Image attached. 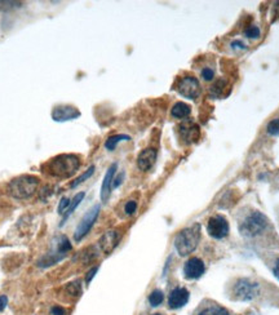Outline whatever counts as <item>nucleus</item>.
<instances>
[{"mask_svg": "<svg viewBox=\"0 0 279 315\" xmlns=\"http://www.w3.org/2000/svg\"><path fill=\"white\" fill-rule=\"evenodd\" d=\"M267 223L269 222H267V218L264 213L257 211L252 212L240 223L239 231L245 238H255L261 233H264L267 227Z\"/></svg>", "mask_w": 279, "mask_h": 315, "instance_id": "4", "label": "nucleus"}, {"mask_svg": "<svg viewBox=\"0 0 279 315\" xmlns=\"http://www.w3.org/2000/svg\"><path fill=\"white\" fill-rule=\"evenodd\" d=\"M244 34L247 38H251V39H257V38H260L261 31H260V29L257 28V26H249V28L244 31Z\"/></svg>", "mask_w": 279, "mask_h": 315, "instance_id": "24", "label": "nucleus"}, {"mask_svg": "<svg viewBox=\"0 0 279 315\" xmlns=\"http://www.w3.org/2000/svg\"><path fill=\"white\" fill-rule=\"evenodd\" d=\"M118 164L117 163H113V164L109 167L106 175H105L104 181H102V186H101V193H100V196H101V200L104 203H106L110 198L111 194V189H113V181H114V176H115V172H117Z\"/></svg>", "mask_w": 279, "mask_h": 315, "instance_id": "14", "label": "nucleus"}, {"mask_svg": "<svg viewBox=\"0 0 279 315\" xmlns=\"http://www.w3.org/2000/svg\"><path fill=\"white\" fill-rule=\"evenodd\" d=\"M153 315H162V314H153Z\"/></svg>", "mask_w": 279, "mask_h": 315, "instance_id": "35", "label": "nucleus"}, {"mask_svg": "<svg viewBox=\"0 0 279 315\" xmlns=\"http://www.w3.org/2000/svg\"><path fill=\"white\" fill-rule=\"evenodd\" d=\"M190 298V293L186 288L177 287L169 293L168 296V305L171 309H181L185 306Z\"/></svg>", "mask_w": 279, "mask_h": 315, "instance_id": "12", "label": "nucleus"}, {"mask_svg": "<svg viewBox=\"0 0 279 315\" xmlns=\"http://www.w3.org/2000/svg\"><path fill=\"white\" fill-rule=\"evenodd\" d=\"M80 167V159L74 154H61L43 165L46 173L53 177L68 178L77 173Z\"/></svg>", "mask_w": 279, "mask_h": 315, "instance_id": "1", "label": "nucleus"}, {"mask_svg": "<svg viewBox=\"0 0 279 315\" xmlns=\"http://www.w3.org/2000/svg\"><path fill=\"white\" fill-rule=\"evenodd\" d=\"M120 242V233L118 230H109L98 240L100 249L105 254H110L111 252L117 248V245Z\"/></svg>", "mask_w": 279, "mask_h": 315, "instance_id": "11", "label": "nucleus"}, {"mask_svg": "<svg viewBox=\"0 0 279 315\" xmlns=\"http://www.w3.org/2000/svg\"><path fill=\"white\" fill-rule=\"evenodd\" d=\"M273 274H274V276H275V278L279 280V258L275 261V263H274Z\"/></svg>", "mask_w": 279, "mask_h": 315, "instance_id": "34", "label": "nucleus"}, {"mask_svg": "<svg viewBox=\"0 0 279 315\" xmlns=\"http://www.w3.org/2000/svg\"><path fill=\"white\" fill-rule=\"evenodd\" d=\"M202 78L204 80H212L215 78V71L211 68H204L202 70Z\"/></svg>", "mask_w": 279, "mask_h": 315, "instance_id": "26", "label": "nucleus"}, {"mask_svg": "<svg viewBox=\"0 0 279 315\" xmlns=\"http://www.w3.org/2000/svg\"><path fill=\"white\" fill-rule=\"evenodd\" d=\"M71 200L69 198H66V196H64V198L60 200V204H59V208H57V211H59V213L64 214L65 212H66V209L69 208V205H70Z\"/></svg>", "mask_w": 279, "mask_h": 315, "instance_id": "25", "label": "nucleus"}, {"mask_svg": "<svg viewBox=\"0 0 279 315\" xmlns=\"http://www.w3.org/2000/svg\"><path fill=\"white\" fill-rule=\"evenodd\" d=\"M20 6H21V3H17V2H0V10H12V8Z\"/></svg>", "mask_w": 279, "mask_h": 315, "instance_id": "28", "label": "nucleus"}, {"mask_svg": "<svg viewBox=\"0 0 279 315\" xmlns=\"http://www.w3.org/2000/svg\"><path fill=\"white\" fill-rule=\"evenodd\" d=\"M231 48L233 49H245V44L240 40H234L231 42Z\"/></svg>", "mask_w": 279, "mask_h": 315, "instance_id": "32", "label": "nucleus"}, {"mask_svg": "<svg viewBox=\"0 0 279 315\" xmlns=\"http://www.w3.org/2000/svg\"><path fill=\"white\" fill-rule=\"evenodd\" d=\"M84 196H86V193H83V191H82V193H78L77 195H75L73 199H71L70 205H69V208L66 209V212H65V213H64V217H62L61 223H60V226H62V225H64L65 222H66V220H68V218L70 217L71 214L74 213V211L77 209L78 205H79L80 203L83 202Z\"/></svg>", "mask_w": 279, "mask_h": 315, "instance_id": "17", "label": "nucleus"}, {"mask_svg": "<svg viewBox=\"0 0 279 315\" xmlns=\"http://www.w3.org/2000/svg\"><path fill=\"white\" fill-rule=\"evenodd\" d=\"M131 140V137L127 135H115V136H111V137H109L108 140H106V142H105V147L108 149V150L113 151L115 147L118 146V144L119 142H122V141H129Z\"/></svg>", "mask_w": 279, "mask_h": 315, "instance_id": "18", "label": "nucleus"}, {"mask_svg": "<svg viewBox=\"0 0 279 315\" xmlns=\"http://www.w3.org/2000/svg\"><path fill=\"white\" fill-rule=\"evenodd\" d=\"M100 211H101V207L100 205H95L92 209H89L86 213L82 221L79 222V225L75 229V233H74V240L75 242H80L82 239H84L87 236V234L91 231V229L93 227L95 222L97 221L98 214H100Z\"/></svg>", "mask_w": 279, "mask_h": 315, "instance_id": "6", "label": "nucleus"}, {"mask_svg": "<svg viewBox=\"0 0 279 315\" xmlns=\"http://www.w3.org/2000/svg\"><path fill=\"white\" fill-rule=\"evenodd\" d=\"M66 291H68L69 294H71V296H80L82 294V285H80L79 281H71V283H69L68 285H66Z\"/></svg>", "mask_w": 279, "mask_h": 315, "instance_id": "22", "label": "nucleus"}, {"mask_svg": "<svg viewBox=\"0 0 279 315\" xmlns=\"http://www.w3.org/2000/svg\"><path fill=\"white\" fill-rule=\"evenodd\" d=\"M80 117V111L75 106L70 105H60L55 106L52 110V119L55 122H69Z\"/></svg>", "mask_w": 279, "mask_h": 315, "instance_id": "9", "label": "nucleus"}, {"mask_svg": "<svg viewBox=\"0 0 279 315\" xmlns=\"http://www.w3.org/2000/svg\"><path fill=\"white\" fill-rule=\"evenodd\" d=\"M7 305H8V297L0 296V311H3L7 307Z\"/></svg>", "mask_w": 279, "mask_h": 315, "instance_id": "33", "label": "nucleus"}, {"mask_svg": "<svg viewBox=\"0 0 279 315\" xmlns=\"http://www.w3.org/2000/svg\"><path fill=\"white\" fill-rule=\"evenodd\" d=\"M200 240V225L194 223L181 230L175 239V248L180 256H187L196 249Z\"/></svg>", "mask_w": 279, "mask_h": 315, "instance_id": "2", "label": "nucleus"}, {"mask_svg": "<svg viewBox=\"0 0 279 315\" xmlns=\"http://www.w3.org/2000/svg\"><path fill=\"white\" fill-rule=\"evenodd\" d=\"M39 187V178L31 175H22L10 182V194L16 199L31 198Z\"/></svg>", "mask_w": 279, "mask_h": 315, "instance_id": "3", "label": "nucleus"}, {"mask_svg": "<svg viewBox=\"0 0 279 315\" xmlns=\"http://www.w3.org/2000/svg\"><path fill=\"white\" fill-rule=\"evenodd\" d=\"M233 294L236 300L252 301L260 294V284L251 279H238L233 285Z\"/></svg>", "mask_w": 279, "mask_h": 315, "instance_id": "5", "label": "nucleus"}, {"mask_svg": "<svg viewBox=\"0 0 279 315\" xmlns=\"http://www.w3.org/2000/svg\"><path fill=\"white\" fill-rule=\"evenodd\" d=\"M190 113L191 107L185 102H176L171 110L172 117L176 118V119H185L190 115Z\"/></svg>", "mask_w": 279, "mask_h": 315, "instance_id": "16", "label": "nucleus"}, {"mask_svg": "<svg viewBox=\"0 0 279 315\" xmlns=\"http://www.w3.org/2000/svg\"><path fill=\"white\" fill-rule=\"evenodd\" d=\"M95 169H96V168H95V165H91V167H89V168L87 169L86 172H84L83 175L79 176V177H78L77 180L74 181V182L70 185V186H71V187H77V186H79L80 184H83L84 181L88 180V178L91 177V176H92L93 173H95Z\"/></svg>", "mask_w": 279, "mask_h": 315, "instance_id": "21", "label": "nucleus"}, {"mask_svg": "<svg viewBox=\"0 0 279 315\" xmlns=\"http://www.w3.org/2000/svg\"><path fill=\"white\" fill-rule=\"evenodd\" d=\"M176 91H177L182 97L189 98V100H195L200 93V84L199 80L194 77H184L177 82L176 86Z\"/></svg>", "mask_w": 279, "mask_h": 315, "instance_id": "7", "label": "nucleus"}, {"mask_svg": "<svg viewBox=\"0 0 279 315\" xmlns=\"http://www.w3.org/2000/svg\"><path fill=\"white\" fill-rule=\"evenodd\" d=\"M97 271H98V266H93L92 269H91L88 272H87V275H86V283H87V284H89V283H91V280H92V279L95 278L96 272H97Z\"/></svg>", "mask_w": 279, "mask_h": 315, "instance_id": "29", "label": "nucleus"}, {"mask_svg": "<svg viewBox=\"0 0 279 315\" xmlns=\"http://www.w3.org/2000/svg\"><path fill=\"white\" fill-rule=\"evenodd\" d=\"M157 156L158 153L155 149L147 147V149H145V150H142L141 153L138 154L137 167L144 172L149 171V169L153 168V165L157 162Z\"/></svg>", "mask_w": 279, "mask_h": 315, "instance_id": "13", "label": "nucleus"}, {"mask_svg": "<svg viewBox=\"0 0 279 315\" xmlns=\"http://www.w3.org/2000/svg\"><path fill=\"white\" fill-rule=\"evenodd\" d=\"M123 178H124V173H120V175L118 176V177L114 178L113 187H115V189H117V187H119L120 185H122V182H123Z\"/></svg>", "mask_w": 279, "mask_h": 315, "instance_id": "31", "label": "nucleus"}, {"mask_svg": "<svg viewBox=\"0 0 279 315\" xmlns=\"http://www.w3.org/2000/svg\"><path fill=\"white\" fill-rule=\"evenodd\" d=\"M52 315H66V310L62 307V306L57 305V306H53L52 307Z\"/></svg>", "mask_w": 279, "mask_h": 315, "instance_id": "30", "label": "nucleus"}, {"mask_svg": "<svg viewBox=\"0 0 279 315\" xmlns=\"http://www.w3.org/2000/svg\"><path fill=\"white\" fill-rule=\"evenodd\" d=\"M206 271V266L200 258L191 257L184 265V276L186 279H199Z\"/></svg>", "mask_w": 279, "mask_h": 315, "instance_id": "10", "label": "nucleus"}, {"mask_svg": "<svg viewBox=\"0 0 279 315\" xmlns=\"http://www.w3.org/2000/svg\"><path fill=\"white\" fill-rule=\"evenodd\" d=\"M266 131L270 136L278 137L279 136V118H276V119H273L271 122L267 123Z\"/></svg>", "mask_w": 279, "mask_h": 315, "instance_id": "23", "label": "nucleus"}, {"mask_svg": "<svg viewBox=\"0 0 279 315\" xmlns=\"http://www.w3.org/2000/svg\"><path fill=\"white\" fill-rule=\"evenodd\" d=\"M136 209H137V203H136L135 200H129V202H127L126 207H124V211H126L127 214H133L136 212Z\"/></svg>", "mask_w": 279, "mask_h": 315, "instance_id": "27", "label": "nucleus"}, {"mask_svg": "<svg viewBox=\"0 0 279 315\" xmlns=\"http://www.w3.org/2000/svg\"><path fill=\"white\" fill-rule=\"evenodd\" d=\"M163 300H164V293H163L160 289H155V291H153L150 293V296H149V302H150L151 306H159L160 303L163 302Z\"/></svg>", "mask_w": 279, "mask_h": 315, "instance_id": "20", "label": "nucleus"}, {"mask_svg": "<svg viewBox=\"0 0 279 315\" xmlns=\"http://www.w3.org/2000/svg\"><path fill=\"white\" fill-rule=\"evenodd\" d=\"M180 135L186 142H194L199 137V128L193 123H185L180 126Z\"/></svg>", "mask_w": 279, "mask_h": 315, "instance_id": "15", "label": "nucleus"}, {"mask_svg": "<svg viewBox=\"0 0 279 315\" xmlns=\"http://www.w3.org/2000/svg\"><path fill=\"white\" fill-rule=\"evenodd\" d=\"M198 315H230L226 309H224L222 306H208L206 309H203Z\"/></svg>", "mask_w": 279, "mask_h": 315, "instance_id": "19", "label": "nucleus"}, {"mask_svg": "<svg viewBox=\"0 0 279 315\" xmlns=\"http://www.w3.org/2000/svg\"><path fill=\"white\" fill-rule=\"evenodd\" d=\"M229 230H230L229 222L226 221V218L220 216V214L212 216L207 222V231L212 238L224 239L229 234Z\"/></svg>", "mask_w": 279, "mask_h": 315, "instance_id": "8", "label": "nucleus"}]
</instances>
